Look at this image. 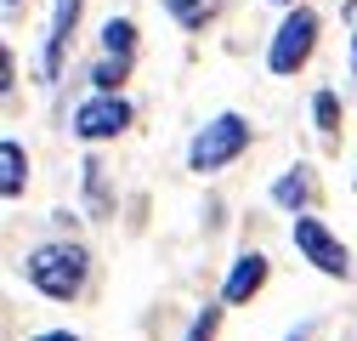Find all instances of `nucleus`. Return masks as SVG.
I'll return each mask as SVG.
<instances>
[{
    "instance_id": "9d476101",
    "label": "nucleus",
    "mask_w": 357,
    "mask_h": 341,
    "mask_svg": "<svg viewBox=\"0 0 357 341\" xmlns=\"http://www.w3.org/2000/svg\"><path fill=\"white\" fill-rule=\"evenodd\" d=\"M165 12L182 23V29H204V23L221 12V0H165Z\"/></svg>"
},
{
    "instance_id": "39448f33",
    "label": "nucleus",
    "mask_w": 357,
    "mask_h": 341,
    "mask_svg": "<svg viewBox=\"0 0 357 341\" xmlns=\"http://www.w3.org/2000/svg\"><path fill=\"white\" fill-rule=\"evenodd\" d=\"M130 125V103L125 97H91L74 108V137L79 143H102V137H119Z\"/></svg>"
},
{
    "instance_id": "7ed1b4c3",
    "label": "nucleus",
    "mask_w": 357,
    "mask_h": 341,
    "mask_svg": "<svg viewBox=\"0 0 357 341\" xmlns=\"http://www.w3.org/2000/svg\"><path fill=\"white\" fill-rule=\"evenodd\" d=\"M312 46H318V12L295 6V12L278 23L273 46H266V68H273V74H295V68L312 57Z\"/></svg>"
},
{
    "instance_id": "6e6552de",
    "label": "nucleus",
    "mask_w": 357,
    "mask_h": 341,
    "mask_svg": "<svg viewBox=\"0 0 357 341\" xmlns=\"http://www.w3.org/2000/svg\"><path fill=\"white\" fill-rule=\"evenodd\" d=\"M23 182H29V159H23L17 137H6V143H0V194L17 199V194H23Z\"/></svg>"
},
{
    "instance_id": "a211bd4d",
    "label": "nucleus",
    "mask_w": 357,
    "mask_h": 341,
    "mask_svg": "<svg viewBox=\"0 0 357 341\" xmlns=\"http://www.w3.org/2000/svg\"><path fill=\"white\" fill-rule=\"evenodd\" d=\"M278 6H289V0H278Z\"/></svg>"
},
{
    "instance_id": "423d86ee",
    "label": "nucleus",
    "mask_w": 357,
    "mask_h": 341,
    "mask_svg": "<svg viewBox=\"0 0 357 341\" xmlns=\"http://www.w3.org/2000/svg\"><path fill=\"white\" fill-rule=\"evenodd\" d=\"M79 6H85V0H57V6H52V29H46V80H57V68H63V46H68V34H74V23H79Z\"/></svg>"
},
{
    "instance_id": "9b49d317",
    "label": "nucleus",
    "mask_w": 357,
    "mask_h": 341,
    "mask_svg": "<svg viewBox=\"0 0 357 341\" xmlns=\"http://www.w3.org/2000/svg\"><path fill=\"white\" fill-rule=\"evenodd\" d=\"M130 46H137V23L130 17H108L102 23V52L108 57H130Z\"/></svg>"
},
{
    "instance_id": "f8f14e48",
    "label": "nucleus",
    "mask_w": 357,
    "mask_h": 341,
    "mask_svg": "<svg viewBox=\"0 0 357 341\" xmlns=\"http://www.w3.org/2000/svg\"><path fill=\"white\" fill-rule=\"evenodd\" d=\"M130 74V57H102L97 68H91V85H97V97H114V85Z\"/></svg>"
},
{
    "instance_id": "ddd939ff",
    "label": "nucleus",
    "mask_w": 357,
    "mask_h": 341,
    "mask_svg": "<svg viewBox=\"0 0 357 341\" xmlns=\"http://www.w3.org/2000/svg\"><path fill=\"white\" fill-rule=\"evenodd\" d=\"M312 114H318V131H324V137H335V125H340L335 92H318V97H312Z\"/></svg>"
},
{
    "instance_id": "2eb2a0df",
    "label": "nucleus",
    "mask_w": 357,
    "mask_h": 341,
    "mask_svg": "<svg viewBox=\"0 0 357 341\" xmlns=\"http://www.w3.org/2000/svg\"><path fill=\"white\" fill-rule=\"evenodd\" d=\"M34 341H79V335H68V330H46V335H34Z\"/></svg>"
},
{
    "instance_id": "dca6fc26",
    "label": "nucleus",
    "mask_w": 357,
    "mask_h": 341,
    "mask_svg": "<svg viewBox=\"0 0 357 341\" xmlns=\"http://www.w3.org/2000/svg\"><path fill=\"white\" fill-rule=\"evenodd\" d=\"M351 80H357V34H351Z\"/></svg>"
},
{
    "instance_id": "6ab92c4d",
    "label": "nucleus",
    "mask_w": 357,
    "mask_h": 341,
    "mask_svg": "<svg viewBox=\"0 0 357 341\" xmlns=\"http://www.w3.org/2000/svg\"><path fill=\"white\" fill-rule=\"evenodd\" d=\"M351 188H357V177H351Z\"/></svg>"
},
{
    "instance_id": "20e7f679",
    "label": "nucleus",
    "mask_w": 357,
    "mask_h": 341,
    "mask_svg": "<svg viewBox=\"0 0 357 341\" xmlns=\"http://www.w3.org/2000/svg\"><path fill=\"white\" fill-rule=\"evenodd\" d=\"M289 239H295V250L306 256L318 273H329V279H346V268H351V256H346V245L318 222V217H295V228H289Z\"/></svg>"
},
{
    "instance_id": "0eeeda50",
    "label": "nucleus",
    "mask_w": 357,
    "mask_h": 341,
    "mask_svg": "<svg viewBox=\"0 0 357 341\" xmlns=\"http://www.w3.org/2000/svg\"><path fill=\"white\" fill-rule=\"evenodd\" d=\"M261 284H266V256L261 250H244L238 262H233V273H227V284H221V296H227V302H250Z\"/></svg>"
},
{
    "instance_id": "f3484780",
    "label": "nucleus",
    "mask_w": 357,
    "mask_h": 341,
    "mask_svg": "<svg viewBox=\"0 0 357 341\" xmlns=\"http://www.w3.org/2000/svg\"><path fill=\"white\" fill-rule=\"evenodd\" d=\"M12 6H17V0H6V12H12Z\"/></svg>"
},
{
    "instance_id": "f257e3e1",
    "label": "nucleus",
    "mask_w": 357,
    "mask_h": 341,
    "mask_svg": "<svg viewBox=\"0 0 357 341\" xmlns=\"http://www.w3.org/2000/svg\"><path fill=\"white\" fill-rule=\"evenodd\" d=\"M23 268H29V284H34L40 296H52V302H68V296L85 290L91 256H85L79 245H68V239H57V245H40Z\"/></svg>"
},
{
    "instance_id": "f03ea898",
    "label": "nucleus",
    "mask_w": 357,
    "mask_h": 341,
    "mask_svg": "<svg viewBox=\"0 0 357 341\" xmlns=\"http://www.w3.org/2000/svg\"><path fill=\"white\" fill-rule=\"evenodd\" d=\"M244 148H250V119H244V114H215V119L204 125V131L188 143V165L204 177V170L233 165Z\"/></svg>"
},
{
    "instance_id": "1a4fd4ad",
    "label": "nucleus",
    "mask_w": 357,
    "mask_h": 341,
    "mask_svg": "<svg viewBox=\"0 0 357 341\" xmlns=\"http://www.w3.org/2000/svg\"><path fill=\"white\" fill-rule=\"evenodd\" d=\"M273 199H278L284 210H295V217H301V210L312 205V177H306V165H295V170H284V177L273 182Z\"/></svg>"
},
{
    "instance_id": "4468645a",
    "label": "nucleus",
    "mask_w": 357,
    "mask_h": 341,
    "mask_svg": "<svg viewBox=\"0 0 357 341\" xmlns=\"http://www.w3.org/2000/svg\"><path fill=\"white\" fill-rule=\"evenodd\" d=\"M210 335H215V313H210V307H204V319H199V324H193V330H188V341H210Z\"/></svg>"
}]
</instances>
